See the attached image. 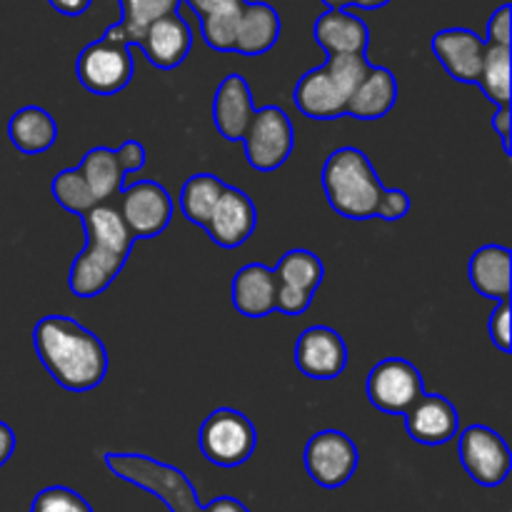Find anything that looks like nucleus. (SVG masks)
<instances>
[{
	"instance_id": "nucleus-1",
	"label": "nucleus",
	"mask_w": 512,
	"mask_h": 512,
	"mask_svg": "<svg viewBox=\"0 0 512 512\" xmlns=\"http://www.w3.org/2000/svg\"><path fill=\"white\" fill-rule=\"evenodd\" d=\"M33 345L50 378L70 393H88L108 375L103 340L68 315L40 318L33 330Z\"/></svg>"
},
{
	"instance_id": "nucleus-2",
	"label": "nucleus",
	"mask_w": 512,
	"mask_h": 512,
	"mask_svg": "<svg viewBox=\"0 0 512 512\" xmlns=\"http://www.w3.org/2000/svg\"><path fill=\"white\" fill-rule=\"evenodd\" d=\"M85 228V248L70 265L68 288L78 298H98L100 293L113 285V280L123 273L135 238L123 223L118 210V198L95 205L85 215H80Z\"/></svg>"
},
{
	"instance_id": "nucleus-3",
	"label": "nucleus",
	"mask_w": 512,
	"mask_h": 512,
	"mask_svg": "<svg viewBox=\"0 0 512 512\" xmlns=\"http://www.w3.org/2000/svg\"><path fill=\"white\" fill-rule=\"evenodd\" d=\"M323 190L328 205L348 220H370L378 210L380 183L378 170L360 148L345 145L328 155L323 165Z\"/></svg>"
},
{
	"instance_id": "nucleus-4",
	"label": "nucleus",
	"mask_w": 512,
	"mask_h": 512,
	"mask_svg": "<svg viewBox=\"0 0 512 512\" xmlns=\"http://www.w3.org/2000/svg\"><path fill=\"white\" fill-rule=\"evenodd\" d=\"M200 453L218 468H238L253 458L258 430L240 410L218 408L205 418L198 435Z\"/></svg>"
},
{
	"instance_id": "nucleus-5",
	"label": "nucleus",
	"mask_w": 512,
	"mask_h": 512,
	"mask_svg": "<svg viewBox=\"0 0 512 512\" xmlns=\"http://www.w3.org/2000/svg\"><path fill=\"white\" fill-rule=\"evenodd\" d=\"M245 158L260 173H273L293 155L295 128L288 113L278 105L255 108L253 120L243 135Z\"/></svg>"
},
{
	"instance_id": "nucleus-6",
	"label": "nucleus",
	"mask_w": 512,
	"mask_h": 512,
	"mask_svg": "<svg viewBox=\"0 0 512 512\" xmlns=\"http://www.w3.org/2000/svg\"><path fill=\"white\" fill-rule=\"evenodd\" d=\"M80 85L95 95H115L128 88L135 73V60L130 48L115 40L100 38L85 45L75 63Z\"/></svg>"
},
{
	"instance_id": "nucleus-7",
	"label": "nucleus",
	"mask_w": 512,
	"mask_h": 512,
	"mask_svg": "<svg viewBox=\"0 0 512 512\" xmlns=\"http://www.w3.org/2000/svg\"><path fill=\"white\" fill-rule=\"evenodd\" d=\"M365 393L373 408L388 415H405L425 393L420 370L403 358H385L368 373Z\"/></svg>"
},
{
	"instance_id": "nucleus-8",
	"label": "nucleus",
	"mask_w": 512,
	"mask_h": 512,
	"mask_svg": "<svg viewBox=\"0 0 512 512\" xmlns=\"http://www.w3.org/2000/svg\"><path fill=\"white\" fill-rule=\"evenodd\" d=\"M458 453L465 473L483 488H498L508 480L512 453L498 430L488 425H470L460 433Z\"/></svg>"
},
{
	"instance_id": "nucleus-9",
	"label": "nucleus",
	"mask_w": 512,
	"mask_h": 512,
	"mask_svg": "<svg viewBox=\"0 0 512 512\" xmlns=\"http://www.w3.org/2000/svg\"><path fill=\"white\" fill-rule=\"evenodd\" d=\"M118 210L135 240H153L173 218V198L158 180H138L118 195Z\"/></svg>"
},
{
	"instance_id": "nucleus-10",
	"label": "nucleus",
	"mask_w": 512,
	"mask_h": 512,
	"mask_svg": "<svg viewBox=\"0 0 512 512\" xmlns=\"http://www.w3.org/2000/svg\"><path fill=\"white\" fill-rule=\"evenodd\" d=\"M305 470L325 490L343 488L360 463L358 445L340 430H320L308 440L303 453Z\"/></svg>"
},
{
	"instance_id": "nucleus-11",
	"label": "nucleus",
	"mask_w": 512,
	"mask_h": 512,
	"mask_svg": "<svg viewBox=\"0 0 512 512\" xmlns=\"http://www.w3.org/2000/svg\"><path fill=\"white\" fill-rule=\"evenodd\" d=\"M295 365L310 380H335L348 365V345L330 325H313L295 343Z\"/></svg>"
},
{
	"instance_id": "nucleus-12",
	"label": "nucleus",
	"mask_w": 512,
	"mask_h": 512,
	"mask_svg": "<svg viewBox=\"0 0 512 512\" xmlns=\"http://www.w3.org/2000/svg\"><path fill=\"white\" fill-rule=\"evenodd\" d=\"M258 225V208L253 200L235 185H225L223 195L215 203L210 220L205 223V233L220 248H240L250 240Z\"/></svg>"
},
{
	"instance_id": "nucleus-13",
	"label": "nucleus",
	"mask_w": 512,
	"mask_h": 512,
	"mask_svg": "<svg viewBox=\"0 0 512 512\" xmlns=\"http://www.w3.org/2000/svg\"><path fill=\"white\" fill-rule=\"evenodd\" d=\"M405 430L420 445H445L458 435L460 415L448 398L423 393V398L405 413Z\"/></svg>"
},
{
	"instance_id": "nucleus-14",
	"label": "nucleus",
	"mask_w": 512,
	"mask_h": 512,
	"mask_svg": "<svg viewBox=\"0 0 512 512\" xmlns=\"http://www.w3.org/2000/svg\"><path fill=\"white\" fill-rule=\"evenodd\" d=\"M433 53L448 75L460 83H478L485 58V40L468 28H445L433 35Z\"/></svg>"
},
{
	"instance_id": "nucleus-15",
	"label": "nucleus",
	"mask_w": 512,
	"mask_h": 512,
	"mask_svg": "<svg viewBox=\"0 0 512 512\" xmlns=\"http://www.w3.org/2000/svg\"><path fill=\"white\" fill-rule=\"evenodd\" d=\"M138 48L143 50L150 65L160 70H173L183 65V60L188 58L190 48H193V33H190L183 15L175 10V13L148 25Z\"/></svg>"
},
{
	"instance_id": "nucleus-16",
	"label": "nucleus",
	"mask_w": 512,
	"mask_h": 512,
	"mask_svg": "<svg viewBox=\"0 0 512 512\" xmlns=\"http://www.w3.org/2000/svg\"><path fill=\"white\" fill-rule=\"evenodd\" d=\"M253 115L255 103L248 80L238 73L225 75V78L220 80L218 90H215L213 100V123L215 128H218V133L223 135L228 143H238V140H243Z\"/></svg>"
},
{
	"instance_id": "nucleus-17",
	"label": "nucleus",
	"mask_w": 512,
	"mask_h": 512,
	"mask_svg": "<svg viewBox=\"0 0 512 512\" xmlns=\"http://www.w3.org/2000/svg\"><path fill=\"white\" fill-rule=\"evenodd\" d=\"M233 308L243 318L260 320L265 315L275 313V298H278V275L270 265L248 263L235 273L233 288Z\"/></svg>"
},
{
	"instance_id": "nucleus-18",
	"label": "nucleus",
	"mask_w": 512,
	"mask_h": 512,
	"mask_svg": "<svg viewBox=\"0 0 512 512\" xmlns=\"http://www.w3.org/2000/svg\"><path fill=\"white\" fill-rule=\"evenodd\" d=\"M468 280L485 300L503 303L512 290V253L505 245H483L468 263Z\"/></svg>"
},
{
	"instance_id": "nucleus-19",
	"label": "nucleus",
	"mask_w": 512,
	"mask_h": 512,
	"mask_svg": "<svg viewBox=\"0 0 512 512\" xmlns=\"http://www.w3.org/2000/svg\"><path fill=\"white\" fill-rule=\"evenodd\" d=\"M395 103H398V80L393 70L383 65H370L363 83L348 98L345 115H353L358 120H380L395 108Z\"/></svg>"
},
{
	"instance_id": "nucleus-20",
	"label": "nucleus",
	"mask_w": 512,
	"mask_h": 512,
	"mask_svg": "<svg viewBox=\"0 0 512 512\" xmlns=\"http://www.w3.org/2000/svg\"><path fill=\"white\" fill-rule=\"evenodd\" d=\"M315 40L328 55H365L370 43L368 25L348 10H325L315 20Z\"/></svg>"
},
{
	"instance_id": "nucleus-21",
	"label": "nucleus",
	"mask_w": 512,
	"mask_h": 512,
	"mask_svg": "<svg viewBox=\"0 0 512 512\" xmlns=\"http://www.w3.org/2000/svg\"><path fill=\"white\" fill-rule=\"evenodd\" d=\"M295 105H298L300 113L313 120H338L345 115L348 100L343 98V93L335 88L330 75L320 65V68L308 70L298 80V85H295Z\"/></svg>"
},
{
	"instance_id": "nucleus-22",
	"label": "nucleus",
	"mask_w": 512,
	"mask_h": 512,
	"mask_svg": "<svg viewBox=\"0 0 512 512\" xmlns=\"http://www.w3.org/2000/svg\"><path fill=\"white\" fill-rule=\"evenodd\" d=\"M280 38V15L268 3H245L238 18V33H235V53L240 55H263L278 43Z\"/></svg>"
},
{
	"instance_id": "nucleus-23",
	"label": "nucleus",
	"mask_w": 512,
	"mask_h": 512,
	"mask_svg": "<svg viewBox=\"0 0 512 512\" xmlns=\"http://www.w3.org/2000/svg\"><path fill=\"white\" fill-rule=\"evenodd\" d=\"M8 140L23 155H40L58 140V123L40 105H25L10 115Z\"/></svg>"
},
{
	"instance_id": "nucleus-24",
	"label": "nucleus",
	"mask_w": 512,
	"mask_h": 512,
	"mask_svg": "<svg viewBox=\"0 0 512 512\" xmlns=\"http://www.w3.org/2000/svg\"><path fill=\"white\" fill-rule=\"evenodd\" d=\"M178 5L180 0H120V13H123V18L115 25H110L103 38L123 43L128 48L130 45H138L143 33L148 30V25L165 18V15L175 13Z\"/></svg>"
},
{
	"instance_id": "nucleus-25",
	"label": "nucleus",
	"mask_w": 512,
	"mask_h": 512,
	"mask_svg": "<svg viewBox=\"0 0 512 512\" xmlns=\"http://www.w3.org/2000/svg\"><path fill=\"white\" fill-rule=\"evenodd\" d=\"M78 173L83 175V180L88 183L93 198L100 203H108L120 195V190L125 188V173L118 163V155L113 148H90L83 155L78 165Z\"/></svg>"
},
{
	"instance_id": "nucleus-26",
	"label": "nucleus",
	"mask_w": 512,
	"mask_h": 512,
	"mask_svg": "<svg viewBox=\"0 0 512 512\" xmlns=\"http://www.w3.org/2000/svg\"><path fill=\"white\" fill-rule=\"evenodd\" d=\"M225 185L228 183H223V180L213 173L190 175L183 183V188H180V210H183L185 220L205 228L215 203H218L220 195H223Z\"/></svg>"
},
{
	"instance_id": "nucleus-27",
	"label": "nucleus",
	"mask_w": 512,
	"mask_h": 512,
	"mask_svg": "<svg viewBox=\"0 0 512 512\" xmlns=\"http://www.w3.org/2000/svg\"><path fill=\"white\" fill-rule=\"evenodd\" d=\"M273 270L275 275H278L280 283L293 285V288L310 295H315V290L320 288V283H323L325 278L323 260L303 248L288 250V253L278 260V265H275Z\"/></svg>"
},
{
	"instance_id": "nucleus-28",
	"label": "nucleus",
	"mask_w": 512,
	"mask_h": 512,
	"mask_svg": "<svg viewBox=\"0 0 512 512\" xmlns=\"http://www.w3.org/2000/svg\"><path fill=\"white\" fill-rule=\"evenodd\" d=\"M478 85L483 88L485 98L498 108L510 105V48L505 45L485 43L483 68H480Z\"/></svg>"
},
{
	"instance_id": "nucleus-29",
	"label": "nucleus",
	"mask_w": 512,
	"mask_h": 512,
	"mask_svg": "<svg viewBox=\"0 0 512 512\" xmlns=\"http://www.w3.org/2000/svg\"><path fill=\"white\" fill-rule=\"evenodd\" d=\"M50 190H53V198L58 200L60 208H65L68 213L85 215L88 210H93L95 205H98V200L93 198V193H90L88 183H85L83 175L78 173V168L60 170L53 178Z\"/></svg>"
},
{
	"instance_id": "nucleus-30",
	"label": "nucleus",
	"mask_w": 512,
	"mask_h": 512,
	"mask_svg": "<svg viewBox=\"0 0 512 512\" xmlns=\"http://www.w3.org/2000/svg\"><path fill=\"white\" fill-rule=\"evenodd\" d=\"M325 73L330 75V80L335 83V88L343 93V98L348 100L355 93L363 78L368 75L370 63L365 55L355 53H340V55H328V63L323 65Z\"/></svg>"
},
{
	"instance_id": "nucleus-31",
	"label": "nucleus",
	"mask_w": 512,
	"mask_h": 512,
	"mask_svg": "<svg viewBox=\"0 0 512 512\" xmlns=\"http://www.w3.org/2000/svg\"><path fill=\"white\" fill-rule=\"evenodd\" d=\"M30 512H93V508L75 490L65 488V485H53L35 495Z\"/></svg>"
},
{
	"instance_id": "nucleus-32",
	"label": "nucleus",
	"mask_w": 512,
	"mask_h": 512,
	"mask_svg": "<svg viewBox=\"0 0 512 512\" xmlns=\"http://www.w3.org/2000/svg\"><path fill=\"white\" fill-rule=\"evenodd\" d=\"M238 18L240 10L235 13H220L210 15V18H200V30H203L205 43L218 53H233L235 48V33H238Z\"/></svg>"
},
{
	"instance_id": "nucleus-33",
	"label": "nucleus",
	"mask_w": 512,
	"mask_h": 512,
	"mask_svg": "<svg viewBox=\"0 0 512 512\" xmlns=\"http://www.w3.org/2000/svg\"><path fill=\"white\" fill-rule=\"evenodd\" d=\"M410 213V195L400 188H383L378 200V210L375 218L385 220V223H398Z\"/></svg>"
},
{
	"instance_id": "nucleus-34",
	"label": "nucleus",
	"mask_w": 512,
	"mask_h": 512,
	"mask_svg": "<svg viewBox=\"0 0 512 512\" xmlns=\"http://www.w3.org/2000/svg\"><path fill=\"white\" fill-rule=\"evenodd\" d=\"M488 333L490 340H493L495 348L500 353L508 355L512 350V338H510V300H503V303H495L493 313L488 318Z\"/></svg>"
},
{
	"instance_id": "nucleus-35",
	"label": "nucleus",
	"mask_w": 512,
	"mask_h": 512,
	"mask_svg": "<svg viewBox=\"0 0 512 512\" xmlns=\"http://www.w3.org/2000/svg\"><path fill=\"white\" fill-rule=\"evenodd\" d=\"M313 303V295L303 293V290L285 285L278 280V298H275V313L283 315H303Z\"/></svg>"
},
{
	"instance_id": "nucleus-36",
	"label": "nucleus",
	"mask_w": 512,
	"mask_h": 512,
	"mask_svg": "<svg viewBox=\"0 0 512 512\" xmlns=\"http://www.w3.org/2000/svg\"><path fill=\"white\" fill-rule=\"evenodd\" d=\"M510 3L500 5L488 20V28H485V43L488 45H505L510 48Z\"/></svg>"
},
{
	"instance_id": "nucleus-37",
	"label": "nucleus",
	"mask_w": 512,
	"mask_h": 512,
	"mask_svg": "<svg viewBox=\"0 0 512 512\" xmlns=\"http://www.w3.org/2000/svg\"><path fill=\"white\" fill-rule=\"evenodd\" d=\"M115 155H118V163L123 168V173H138L145 165V148L138 140H125L120 148H115Z\"/></svg>"
},
{
	"instance_id": "nucleus-38",
	"label": "nucleus",
	"mask_w": 512,
	"mask_h": 512,
	"mask_svg": "<svg viewBox=\"0 0 512 512\" xmlns=\"http://www.w3.org/2000/svg\"><path fill=\"white\" fill-rule=\"evenodd\" d=\"M200 18H210V15L220 13H235V10H243V5L248 0H185Z\"/></svg>"
},
{
	"instance_id": "nucleus-39",
	"label": "nucleus",
	"mask_w": 512,
	"mask_h": 512,
	"mask_svg": "<svg viewBox=\"0 0 512 512\" xmlns=\"http://www.w3.org/2000/svg\"><path fill=\"white\" fill-rule=\"evenodd\" d=\"M490 123H493V130L495 133H498V138H500V143H503V150H505V155H512V145H510V123H512V110H510V105L508 108H498V113L493 115V120H490Z\"/></svg>"
},
{
	"instance_id": "nucleus-40",
	"label": "nucleus",
	"mask_w": 512,
	"mask_h": 512,
	"mask_svg": "<svg viewBox=\"0 0 512 512\" xmlns=\"http://www.w3.org/2000/svg\"><path fill=\"white\" fill-rule=\"evenodd\" d=\"M50 5H53L55 10H58L60 15H68V18H78V15H83L85 10L90 8V3L93 0H48Z\"/></svg>"
},
{
	"instance_id": "nucleus-41",
	"label": "nucleus",
	"mask_w": 512,
	"mask_h": 512,
	"mask_svg": "<svg viewBox=\"0 0 512 512\" xmlns=\"http://www.w3.org/2000/svg\"><path fill=\"white\" fill-rule=\"evenodd\" d=\"M15 453V433L8 423L0 420V468L13 458Z\"/></svg>"
},
{
	"instance_id": "nucleus-42",
	"label": "nucleus",
	"mask_w": 512,
	"mask_h": 512,
	"mask_svg": "<svg viewBox=\"0 0 512 512\" xmlns=\"http://www.w3.org/2000/svg\"><path fill=\"white\" fill-rule=\"evenodd\" d=\"M388 3L390 0H353L355 8H363V10H378Z\"/></svg>"
},
{
	"instance_id": "nucleus-43",
	"label": "nucleus",
	"mask_w": 512,
	"mask_h": 512,
	"mask_svg": "<svg viewBox=\"0 0 512 512\" xmlns=\"http://www.w3.org/2000/svg\"><path fill=\"white\" fill-rule=\"evenodd\" d=\"M325 5H328V10H345L353 5V0H323Z\"/></svg>"
}]
</instances>
